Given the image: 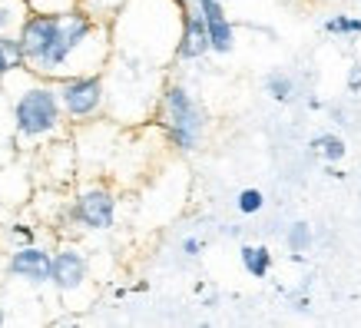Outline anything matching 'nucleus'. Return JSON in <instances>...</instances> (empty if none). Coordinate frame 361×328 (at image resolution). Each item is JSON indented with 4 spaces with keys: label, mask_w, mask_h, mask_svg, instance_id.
<instances>
[{
    "label": "nucleus",
    "mask_w": 361,
    "mask_h": 328,
    "mask_svg": "<svg viewBox=\"0 0 361 328\" xmlns=\"http://www.w3.org/2000/svg\"><path fill=\"white\" fill-rule=\"evenodd\" d=\"M239 259H242V269H245L252 279H265V275L272 272V265H275L272 252L265 249V245H249V242L239 249Z\"/></svg>",
    "instance_id": "dca6fc26"
},
{
    "label": "nucleus",
    "mask_w": 361,
    "mask_h": 328,
    "mask_svg": "<svg viewBox=\"0 0 361 328\" xmlns=\"http://www.w3.org/2000/svg\"><path fill=\"white\" fill-rule=\"evenodd\" d=\"M50 262H54V249L40 242H20L7 255V275L30 288H44L50 285Z\"/></svg>",
    "instance_id": "9b49d317"
},
{
    "label": "nucleus",
    "mask_w": 361,
    "mask_h": 328,
    "mask_svg": "<svg viewBox=\"0 0 361 328\" xmlns=\"http://www.w3.org/2000/svg\"><path fill=\"white\" fill-rule=\"evenodd\" d=\"M17 40L23 66L44 80L103 73L113 56L110 20H99L80 7L66 13H30Z\"/></svg>",
    "instance_id": "f257e3e1"
},
{
    "label": "nucleus",
    "mask_w": 361,
    "mask_h": 328,
    "mask_svg": "<svg viewBox=\"0 0 361 328\" xmlns=\"http://www.w3.org/2000/svg\"><path fill=\"white\" fill-rule=\"evenodd\" d=\"M183 255H186V259H196V255H202V239H196V236H186V239H183Z\"/></svg>",
    "instance_id": "cd10ccee"
},
{
    "label": "nucleus",
    "mask_w": 361,
    "mask_h": 328,
    "mask_svg": "<svg viewBox=\"0 0 361 328\" xmlns=\"http://www.w3.org/2000/svg\"><path fill=\"white\" fill-rule=\"evenodd\" d=\"M149 123L163 133V142L173 150V153L192 156V153H199L202 142H206L209 113H206V107L189 93L186 83L166 77L163 90H159V99H156L153 120Z\"/></svg>",
    "instance_id": "39448f33"
},
{
    "label": "nucleus",
    "mask_w": 361,
    "mask_h": 328,
    "mask_svg": "<svg viewBox=\"0 0 361 328\" xmlns=\"http://www.w3.org/2000/svg\"><path fill=\"white\" fill-rule=\"evenodd\" d=\"M7 322H11V318H7V308L0 305V325H7Z\"/></svg>",
    "instance_id": "c756f323"
},
{
    "label": "nucleus",
    "mask_w": 361,
    "mask_h": 328,
    "mask_svg": "<svg viewBox=\"0 0 361 328\" xmlns=\"http://www.w3.org/2000/svg\"><path fill=\"white\" fill-rule=\"evenodd\" d=\"M196 4L199 17L206 23L209 33V54L216 56H229L235 50V23L226 13V4L222 0H192Z\"/></svg>",
    "instance_id": "ddd939ff"
},
{
    "label": "nucleus",
    "mask_w": 361,
    "mask_h": 328,
    "mask_svg": "<svg viewBox=\"0 0 361 328\" xmlns=\"http://www.w3.org/2000/svg\"><path fill=\"white\" fill-rule=\"evenodd\" d=\"M308 305H312V302H308V296L305 298H295V312H308Z\"/></svg>",
    "instance_id": "c85d7f7f"
},
{
    "label": "nucleus",
    "mask_w": 361,
    "mask_h": 328,
    "mask_svg": "<svg viewBox=\"0 0 361 328\" xmlns=\"http://www.w3.org/2000/svg\"><path fill=\"white\" fill-rule=\"evenodd\" d=\"M166 66H153L136 56L113 54L106 70H103V83H106V120L116 126H146L153 120L156 99L166 83Z\"/></svg>",
    "instance_id": "20e7f679"
},
{
    "label": "nucleus",
    "mask_w": 361,
    "mask_h": 328,
    "mask_svg": "<svg viewBox=\"0 0 361 328\" xmlns=\"http://www.w3.org/2000/svg\"><path fill=\"white\" fill-rule=\"evenodd\" d=\"M0 93L7 97V107H11L17 153L30 156L47 142L70 136V123L63 120L54 80H44L30 73L27 66H17L0 80Z\"/></svg>",
    "instance_id": "7ed1b4c3"
},
{
    "label": "nucleus",
    "mask_w": 361,
    "mask_h": 328,
    "mask_svg": "<svg viewBox=\"0 0 361 328\" xmlns=\"http://www.w3.org/2000/svg\"><path fill=\"white\" fill-rule=\"evenodd\" d=\"M345 90H348V93H355V97L361 93V63H355L348 70V77H345Z\"/></svg>",
    "instance_id": "bb28decb"
},
{
    "label": "nucleus",
    "mask_w": 361,
    "mask_h": 328,
    "mask_svg": "<svg viewBox=\"0 0 361 328\" xmlns=\"http://www.w3.org/2000/svg\"><path fill=\"white\" fill-rule=\"evenodd\" d=\"M30 159H33V176H37L44 186L66 189L77 183L80 166H77V150H73V140H70V136L40 146L37 153H30Z\"/></svg>",
    "instance_id": "9d476101"
},
{
    "label": "nucleus",
    "mask_w": 361,
    "mask_h": 328,
    "mask_svg": "<svg viewBox=\"0 0 361 328\" xmlns=\"http://www.w3.org/2000/svg\"><path fill=\"white\" fill-rule=\"evenodd\" d=\"M312 226H308L305 219H298V222H292L288 229H285V245H288V252L295 255L298 262H302V252L312 249Z\"/></svg>",
    "instance_id": "aec40b11"
},
{
    "label": "nucleus",
    "mask_w": 361,
    "mask_h": 328,
    "mask_svg": "<svg viewBox=\"0 0 361 328\" xmlns=\"http://www.w3.org/2000/svg\"><path fill=\"white\" fill-rule=\"evenodd\" d=\"M50 288L70 312H83L97 302V282L90 269V255L77 242H60L50 262Z\"/></svg>",
    "instance_id": "423d86ee"
},
{
    "label": "nucleus",
    "mask_w": 361,
    "mask_h": 328,
    "mask_svg": "<svg viewBox=\"0 0 361 328\" xmlns=\"http://www.w3.org/2000/svg\"><path fill=\"white\" fill-rule=\"evenodd\" d=\"M322 30L331 37H361V13H331L322 20Z\"/></svg>",
    "instance_id": "412c9836"
},
{
    "label": "nucleus",
    "mask_w": 361,
    "mask_h": 328,
    "mask_svg": "<svg viewBox=\"0 0 361 328\" xmlns=\"http://www.w3.org/2000/svg\"><path fill=\"white\" fill-rule=\"evenodd\" d=\"M202 56H209V33L196 11V4H189L186 11H183V27H179L173 60L176 63H199Z\"/></svg>",
    "instance_id": "4468645a"
},
{
    "label": "nucleus",
    "mask_w": 361,
    "mask_h": 328,
    "mask_svg": "<svg viewBox=\"0 0 361 328\" xmlns=\"http://www.w3.org/2000/svg\"><path fill=\"white\" fill-rule=\"evenodd\" d=\"M265 93H269V99H275V103H292L298 93L295 87V77L292 73H285V70H272L269 77H265Z\"/></svg>",
    "instance_id": "a211bd4d"
},
{
    "label": "nucleus",
    "mask_w": 361,
    "mask_h": 328,
    "mask_svg": "<svg viewBox=\"0 0 361 328\" xmlns=\"http://www.w3.org/2000/svg\"><path fill=\"white\" fill-rule=\"evenodd\" d=\"M308 153H315L318 159H325V166H335L348 156V146L338 133H318L315 140L308 142Z\"/></svg>",
    "instance_id": "2eb2a0df"
},
{
    "label": "nucleus",
    "mask_w": 361,
    "mask_h": 328,
    "mask_svg": "<svg viewBox=\"0 0 361 328\" xmlns=\"http://www.w3.org/2000/svg\"><path fill=\"white\" fill-rule=\"evenodd\" d=\"M123 4H126V0H80V11L93 13L99 20H113V17L120 13Z\"/></svg>",
    "instance_id": "5701e85b"
},
{
    "label": "nucleus",
    "mask_w": 361,
    "mask_h": 328,
    "mask_svg": "<svg viewBox=\"0 0 361 328\" xmlns=\"http://www.w3.org/2000/svg\"><path fill=\"white\" fill-rule=\"evenodd\" d=\"M120 189L103 176H77L66 219L87 232H110L116 226Z\"/></svg>",
    "instance_id": "0eeeda50"
},
{
    "label": "nucleus",
    "mask_w": 361,
    "mask_h": 328,
    "mask_svg": "<svg viewBox=\"0 0 361 328\" xmlns=\"http://www.w3.org/2000/svg\"><path fill=\"white\" fill-rule=\"evenodd\" d=\"M120 136H123V126H116V123L106 120V116H99V120H93V123L70 126V140H73V150H77L80 176L106 173L113 163V156H116Z\"/></svg>",
    "instance_id": "6e6552de"
},
{
    "label": "nucleus",
    "mask_w": 361,
    "mask_h": 328,
    "mask_svg": "<svg viewBox=\"0 0 361 328\" xmlns=\"http://www.w3.org/2000/svg\"><path fill=\"white\" fill-rule=\"evenodd\" d=\"M37 189V176H33V159L30 156H13L11 163L0 166V206L20 209L33 199Z\"/></svg>",
    "instance_id": "f8f14e48"
},
{
    "label": "nucleus",
    "mask_w": 361,
    "mask_h": 328,
    "mask_svg": "<svg viewBox=\"0 0 361 328\" xmlns=\"http://www.w3.org/2000/svg\"><path fill=\"white\" fill-rule=\"evenodd\" d=\"M23 66V50H20V40L17 37H7L0 33V80L7 77L11 70Z\"/></svg>",
    "instance_id": "4be33fe9"
},
{
    "label": "nucleus",
    "mask_w": 361,
    "mask_h": 328,
    "mask_svg": "<svg viewBox=\"0 0 361 328\" xmlns=\"http://www.w3.org/2000/svg\"><path fill=\"white\" fill-rule=\"evenodd\" d=\"M30 13H66V11H77L80 0H23Z\"/></svg>",
    "instance_id": "b1692460"
},
{
    "label": "nucleus",
    "mask_w": 361,
    "mask_h": 328,
    "mask_svg": "<svg viewBox=\"0 0 361 328\" xmlns=\"http://www.w3.org/2000/svg\"><path fill=\"white\" fill-rule=\"evenodd\" d=\"M7 236H11V239H20V242H37V229L27 226V222H13L11 229H7Z\"/></svg>",
    "instance_id": "a878e982"
},
{
    "label": "nucleus",
    "mask_w": 361,
    "mask_h": 328,
    "mask_svg": "<svg viewBox=\"0 0 361 328\" xmlns=\"http://www.w3.org/2000/svg\"><path fill=\"white\" fill-rule=\"evenodd\" d=\"M17 153V140H13V120H11V107H7V97L0 93V166L11 163Z\"/></svg>",
    "instance_id": "6ab92c4d"
},
{
    "label": "nucleus",
    "mask_w": 361,
    "mask_h": 328,
    "mask_svg": "<svg viewBox=\"0 0 361 328\" xmlns=\"http://www.w3.org/2000/svg\"><path fill=\"white\" fill-rule=\"evenodd\" d=\"M235 206H239L242 216H255V212H262L265 206V196H262V189H242L239 199H235Z\"/></svg>",
    "instance_id": "393cba45"
},
{
    "label": "nucleus",
    "mask_w": 361,
    "mask_h": 328,
    "mask_svg": "<svg viewBox=\"0 0 361 328\" xmlns=\"http://www.w3.org/2000/svg\"><path fill=\"white\" fill-rule=\"evenodd\" d=\"M183 11L186 4L179 0H126L110 20L113 54L169 66L183 27Z\"/></svg>",
    "instance_id": "f03ea898"
},
{
    "label": "nucleus",
    "mask_w": 361,
    "mask_h": 328,
    "mask_svg": "<svg viewBox=\"0 0 361 328\" xmlns=\"http://www.w3.org/2000/svg\"><path fill=\"white\" fill-rule=\"evenodd\" d=\"M27 17H30V7L23 0H0V33L17 37L20 27L27 23Z\"/></svg>",
    "instance_id": "f3484780"
},
{
    "label": "nucleus",
    "mask_w": 361,
    "mask_h": 328,
    "mask_svg": "<svg viewBox=\"0 0 361 328\" xmlns=\"http://www.w3.org/2000/svg\"><path fill=\"white\" fill-rule=\"evenodd\" d=\"M54 87H56L60 109H63V120L70 126L93 123L99 116H106V83H103V73L54 80Z\"/></svg>",
    "instance_id": "1a4fd4ad"
}]
</instances>
